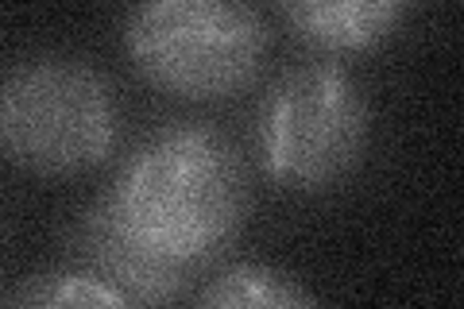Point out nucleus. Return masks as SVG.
<instances>
[{"label": "nucleus", "mask_w": 464, "mask_h": 309, "mask_svg": "<svg viewBox=\"0 0 464 309\" xmlns=\"http://www.w3.org/2000/svg\"><path fill=\"white\" fill-rule=\"evenodd\" d=\"M105 201L159 256L198 267L240 228L248 174L221 131L182 124L136 147Z\"/></svg>", "instance_id": "f257e3e1"}, {"label": "nucleus", "mask_w": 464, "mask_h": 309, "mask_svg": "<svg viewBox=\"0 0 464 309\" xmlns=\"http://www.w3.org/2000/svg\"><path fill=\"white\" fill-rule=\"evenodd\" d=\"M116 140L105 78L74 58H32L0 93L5 155L35 174H74L101 163Z\"/></svg>", "instance_id": "f03ea898"}, {"label": "nucleus", "mask_w": 464, "mask_h": 309, "mask_svg": "<svg viewBox=\"0 0 464 309\" xmlns=\"http://www.w3.org/2000/svg\"><path fill=\"white\" fill-rule=\"evenodd\" d=\"M124 39L155 85L194 101L237 93L267 51L264 16L228 0H151L128 16Z\"/></svg>", "instance_id": "7ed1b4c3"}, {"label": "nucleus", "mask_w": 464, "mask_h": 309, "mask_svg": "<svg viewBox=\"0 0 464 309\" xmlns=\"http://www.w3.org/2000/svg\"><path fill=\"white\" fill-rule=\"evenodd\" d=\"M368 105L337 66H306L275 85L259 112L264 163L279 182L317 189L344 179L368 147Z\"/></svg>", "instance_id": "20e7f679"}, {"label": "nucleus", "mask_w": 464, "mask_h": 309, "mask_svg": "<svg viewBox=\"0 0 464 309\" xmlns=\"http://www.w3.org/2000/svg\"><path fill=\"white\" fill-rule=\"evenodd\" d=\"M78 252L93 267L97 278H105L109 286H116L136 302H148V305L170 302L174 294H182V286L190 283V271H194V267H186V263L159 256L136 232H128L105 198L82 217Z\"/></svg>", "instance_id": "39448f33"}, {"label": "nucleus", "mask_w": 464, "mask_h": 309, "mask_svg": "<svg viewBox=\"0 0 464 309\" xmlns=\"http://www.w3.org/2000/svg\"><path fill=\"white\" fill-rule=\"evenodd\" d=\"M402 5L395 0H298L286 5L283 16L290 27L329 51H360L391 35V27L402 20Z\"/></svg>", "instance_id": "423d86ee"}, {"label": "nucleus", "mask_w": 464, "mask_h": 309, "mask_svg": "<svg viewBox=\"0 0 464 309\" xmlns=\"http://www.w3.org/2000/svg\"><path fill=\"white\" fill-rule=\"evenodd\" d=\"M198 309H317V302L283 271L240 263L213 278Z\"/></svg>", "instance_id": "0eeeda50"}, {"label": "nucleus", "mask_w": 464, "mask_h": 309, "mask_svg": "<svg viewBox=\"0 0 464 309\" xmlns=\"http://www.w3.org/2000/svg\"><path fill=\"white\" fill-rule=\"evenodd\" d=\"M8 309H132V298L90 271L32 278Z\"/></svg>", "instance_id": "6e6552de"}]
</instances>
